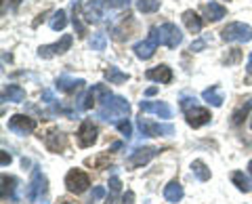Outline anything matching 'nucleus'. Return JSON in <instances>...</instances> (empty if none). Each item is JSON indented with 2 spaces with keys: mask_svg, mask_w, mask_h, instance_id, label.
<instances>
[{
  "mask_svg": "<svg viewBox=\"0 0 252 204\" xmlns=\"http://www.w3.org/2000/svg\"><path fill=\"white\" fill-rule=\"evenodd\" d=\"M147 80H154V82H160V84H168L172 80V69L168 66H156L152 69L145 72Z\"/></svg>",
  "mask_w": 252,
  "mask_h": 204,
  "instance_id": "obj_17",
  "label": "nucleus"
},
{
  "mask_svg": "<svg viewBox=\"0 0 252 204\" xmlns=\"http://www.w3.org/2000/svg\"><path fill=\"white\" fill-rule=\"evenodd\" d=\"M231 181H233V185L238 187L240 192H244V194H248V192L252 190L248 175H244L242 170H235V172H231Z\"/></svg>",
  "mask_w": 252,
  "mask_h": 204,
  "instance_id": "obj_25",
  "label": "nucleus"
},
{
  "mask_svg": "<svg viewBox=\"0 0 252 204\" xmlns=\"http://www.w3.org/2000/svg\"><path fill=\"white\" fill-rule=\"evenodd\" d=\"M250 127H252V120H250Z\"/></svg>",
  "mask_w": 252,
  "mask_h": 204,
  "instance_id": "obj_49",
  "label": "nucleus"
},
{
  "mask_svg": "<svg viewBox=\"0 0 252 204\" xmlns=\"http://www.w3.org/2000/svg\"><path fill=\"white\" fill-rule=\"evenodd\" d=\"M248 172H250V177H252V160L248 162Z\"/></svg>",
  "mask_w": 252,
  "mask_h": 204,
  "instance_id": "obj_46",
  "label": "nucleus"
},
{
  "mask_svg": "<svg viewBox=\"0 0 252 204\" xmlns=\"http://www.w3.org/2000/svg\"><path fill=\"white\" fill-rule=\"evenodd\" d=\"M11 2H13V6H17V4L21 2V0H11Z\"/></svg>",
  "mask_w": 252,
  "mask_h": 204,
  "instance_id": "obj_47",
  "label": "nucleus"
},
{
  "mask_svg": "<svg viewBox=\"0 0 252 204\" xmlns=\"http://www.w3.org/2000/svg\"><path fill=\"white\" fill-rule=\"evenodd\" d=\"M183 23H185V28L189 30V32H193V34H198L200 30H202V17L195 11H185L183 13Z\"/></svg>",
  "mask_w": 252,
  "mask_h": 204,
  "instance_id": "obj_22",
  "label": "nucleus"
},
{
  "mask_svg": "<svg viewBox=\"0 0 252 204\" xmlns=\"http://www.w3.org/2000/svg\"><path fill=\"white\" fill-rule=\"evenodd\" d=\"M61 204H72V202H61Z\"/></svg>",
  "mask_w": 252,
  "mask_h": 204,
  "instance_id": "obj_48",
  "label": "nucleus"
},
{
  "mask_svg": "<svg viewBox=\"0 0 252 204\" xmlns=\"http://www.w3.org/2000/svg\"><path fill=\"white\" fill-rule=\"evenodd\" d=\"M51 30H55V32H61L63 28L67 26V13L63 11V9H59V11H55L53 13V17H51Z\"/></svg>",
  "mask_w": 252,
  "mask_h": 204,
  "instance_id": "obj_26",
  "label": "nucleus"
},
{
  "mask_svg": "<svg viewBox=\"0 0 252 204\" xmlns=\"http://www.w3.org/2000/svg\"><path fill=\"white\" fill-rule=\"evenodd\" d=\"M103 196H105V190H103V187H94V190H93V200H101V198H103Z\"/></svg>",
  "mask_w": 252,
  "mask_h": 204,
  "instance_id": "obj_40",
  "label": "nucleus"
},
{
  "mask_svg": "<svg viewBox=\"0 0 252 204\" xmlns=\"http://www.w3.org/2000/svg\"><path fill=\"white\" fill-rule=\"evenodd\" d=\"M204 49H206V40H202V38L200 40H193L191 44H189V51H193V53H200Z\"/></svg>",
  "mask_w": 252,
  "mask_h": 204,
  "instance_id": "obj_37",
  "label": "nucleus"
},
{
  "mask_svg": "<svg viewBox=\"0 0 252 204\" xmlns=\"http://www.w3.org/2000/svg\"><path fill=\"white\" fill-rule=\"evenodd\" d=\"M130 114V103L120 95H109L107 99L101 101L99 107V118L105 122H118Z\"/></svg>",
  "mask_w": 252,
  "mask_h": 204,
  "instance_id": "obj_1",
  "label": "nucleus"
},
{
  "mask_svg": "<svg viewBox=\"0 0 252 204\" xmlns=\"http://www.w3.org/2000/svg\"><path fill=\"white\" fill-rule=\"evenodd\" d=\"M220 38H223L225 42H250L252 40V28L244 21H231L223 28Z\"/></svg>",
  "mask_w": 252,
  "mask_h": 204,
  "instance_id": "obj_4",
  "label": "nucleus"
},
{
  "mask_svg": "<svg viewBox=\"0 0 252 204\" xmlns=\"http://www.w3.org/2000/svg\"><path fill=\"white\" fill-rule=\"evenodd\" d=\"M103 0H91L89 4H84V17L89 23H99L105 17V9H103Z\"/></svg>",
  "mask_w": 252,
  "mask_h": 204,
  "instance_id": "obj_13",
  "label": "nucleus"
},
{
  "mask_svg": "<svg viewBox=\"0 0 252 204\" xmlns=\"http://www.w3.org/2000/svg\"><path fill=\"white\" fill-rule=\"evenodd\" d=\"M44 143H46V147H49V152L59 154V152L65 150V145H67V137L63 135L61 131H51L49 135L44 137Z\"/></svg>",
  "mask_w": 252,
  "mask_h": 204,
  "instance_id": "obj_15",
  "label": "nucleus"
},
{
  "mask_svg": "<svg viewBox=\"0 0 252 204\" xmlns=\"http://www.w3.org/2000/svg\"><path fill=\"white\" fill-rule=\"evenodd\" d=\"M49 181H46V177L42 175V170L40 169H34V172H32V179H30V183H28V190H26V198L28 202H36L40 196L46 194V185Z\"/></svg>",
  "mask_w": 252,
  "mask_h": 204,
  "instance_id": "obj_7",
  "label": "nucleus"
},
{
  "mask_svg": "<svg viewBox=\"0 0 252 204\" xmlns=\"http://www.w3.org/2000/svg\"><path fill=\"white\" fill-rule=\"evenodd\" d=\"M120 147H122V143H120V141H116V143L112 145V152H114V150H120Z\"/></svg>",
  "mask_w": 252,
  "mask_h": 204,
  "instance_id": "obj_45",
  "label": "nucleus"
},
{
  "mask_svg": "<svg viewBox=\"0 0 252 204\" xmlns=\"http://www.w3.org/2000/svg\"><path fill=\"white\" fill-rule=\"evenodd\" d=\"M191 170H193V175L198 177V181H208L210 179V169L202 160H193L191 162Z\"/></svg>",
  "mask_w": 252,
  "mask_h": 204,
  "instance_id": "obj_28",
  "label": "nucleus"
},
{
  "mask_svg": "<svg viewBox=\"0 0 252 204\" xmlns=\"http://www.w3.org/2000/svg\"><path fill=\"white\" fill-rule=\"evenodd\" d=\"M84 86V80L82 78H72V76H59L57 80H55V89L61 91V93H76L78 89H82Z\"/></svg>",
  "mask_w": 252,
  "mask_h": 204,
  "instance_id": "obj_14",
  "label": "nucleus"
},
{
  "mask_svg": "<svg viewBox=\"0 0 252 204\" xmlns=\"http://www.w3.org/2000/svg\"><path fill=\"white\" fill-rule=\"evenodd\" d=\"M120 190H122V183H120V179L114 175L112 179H109V192H112V194L107 196L105 204H116V198H118V194H120Z\"/></svg>",
  "mask_w": 252,
  "mask_h": 204,
  "instance_id": "obj_32",
  "label": "nucleus"
},
{
  "mask_svg": "<svg viewBox=\"0 0 252 204\" xmlns=\"http://www.w3.org/2000/svg\"><path fill=\"white\" fill-rule=\"evenodd\" d=\"M97 135H99L97 127L91 120H84L80 129H78V143H80V147H91L97 141Z\"/></svg>",
  "mask_w": 252,
  "mask_h": 204,
  "instance_id": "obj_12",
  "label": "nucleus"
},
{
  "mask_svg": "<svg viewBox=\"0 0 252 204\" xmlns=\"http://www.w3.org/2000/svg\"><path fill=\"white\" fill-rule=\"evenodd\" d=\"M149 36H152L158 44L168 46V49H177V46L183 42V32L170 21L162 23V26H154L152 30H149Z\"/></svg>",
  "mask_w": 252,
  "mask_h": 204,
  "instance_id": "obj_2",
  "label": "nucleus"
},
{
  "mask_svg": "<svg viewBox=\"0 0 252 204\" xmlns=\"http://www.w3.org/2000/svg\"><path fill=\"white\" fill-rule=\"evenodd\" d=\"M250 107H252V99H246V103H242V105L231 114V122L235 124V127L244 122V118H246L248 112H250Z\"/></svg>",
  "mask_w": 252,
  "mask_h": 204,
  "instance_id": "obj_27",
  "label": "nucleus"
},
{
  "mask_svg": "<svg viewBox=\"0 0 252 204\" xmlns=\"http://www.w3.org/2000/svg\"><path fill=\"white\" fill-rule=\"evenodd\" d=\"M137 127L143 137H170L175 135V127L170 122H152L147 118H139Z\"/></svg>",
  "mask_w": 252,
  "mask_h": 204,
  "instance_id": "obj_5",
  "label": "nucleus"
},
{
  "mask_svg": "<svg viewBox=\"0 0 252 204\" xmlns=\"http://www.w3.org/2000/svg\"><path fill=\"white\" fill-rule=\"evenodd\" d=\"M94 103H97V99H94V95H93V91L89 89V93L82 97V101H80V109H91Z\"/></svg>",
  "mask_w": 252,
  "mask_h": 204,
  "instance_id": "obj_35",
  "label": "nucleus"
},
{
  "mask_svg": "<svg viewBox=\"0 0 252 204\" xmlns=\"http://www.w3.org/2000/svg\"><path fill=\"white\" fill-rule=\"evenodd\" d=\"M181 107H183V112H185L187 124L189 127H193V129L204 127V124H208L210 118H212L208 109H204V107L198 105V99L195 97H183L181 99Z\"/></svg>",
  "mask_w": 252,
  "mask_h": 204,
  "instance_id": "obj_3",
  "label": "nucleus"
},
{
  "mask_svg": "<svg viewBox=\"0 0 252 204\" xmlns=\"http://www.w3.org/2000/svg\"><path fill=\"white\" fill-rule=\"evenodd\" d=\"M42 101H46V103H55V97L51 91H42Z\"/></svg>",
  "mask_w": 252,
  "mask_h": 204,
  "instance_id": "obj_41",
  "label": "nucleus"
},
{
  "mask_svg": "<svg viewBox=\"0 0 252 204\" xmlns=\"http://www.w3.org/2000/svg\"><path fill=\"white\" fill-rule=\"evenodd\" d=\"M160 154V150H158V147H137L135 152H132L130 156H128V167H145V164H149L152 162L156 156Z\"/></svg>",
  "mask_w": 252,
  "mask_h": 204,
  "instance_id": "obj_10",
  "label": "nucleus"
},
{
  "mask_svg": "<svg viewBox=\"0 0 252 204\" xmlns=\"http://www.w3.org/2000/svg\"><path fill=\"white\" fill-rule=\"evenodd\" d=\"M0 154H2V167H6V164H11V156H9V154H6L4 150L0 152Z\"/></svg>",
  "mask_w": 252,
  "mask_h": 204,
  "instance_id": "obj_42",
  "label": "nucleus"
},
{
  "mask_svg": "<svg viewBox=\"0 0 252 204\" xmlns=\"http://www.w3.org/2000/svg\"><path fill=\"white\" fill-rule=\"evenodd\" d=\"M89 44H91L93 51H105V46H107V36H105V32H94Z\"/></svg>",
  "mask_w": 252,
  "mask_h": 204,
  "instance_id": "obj_31",
  "label": "nucleus"
},
{
  "mask_svg": "<svg viewBox=\"0 0 252 204\" xmlns=\"http://www.w3.org/2000/svg\"><path fill=\"white\" fill-rule=\"evenodd\" d=\"M202 99L206 101L208 105H212V107H220V105H223V101H225L223 91H220L219 86H210V89H206L202 93Z\"/></svg>",
  "mask_w": 252,
  "mask_h": 204,
  "instance_id": "obj_21",
  "label": "nucleus"
},
{
  "mask_svg": "<svg viewBox=\"0 0 252 204\" xmlns=\"http://www.w3.org/2000/svg\"><path fill=\"white\" fill-rule=\"evenodd\" d=\"M156 93H158V86H149V89L145 91V95H147V97H152V95H156Z\"/></svg>",
  "mask_w": 252,
  "mask_h": 204,
  "instance_id": "obj_43",
  "label": "nucleus"
},
{
  "mask_svg": "<svg viewBox=\"0 0 252 204\" xmlns=\"http://www.w3.org/2000/svg\"><path fill=\"white\" fill-rule=\"evenodd\" d=\"M105 78L109 80V84H124L126 80H128V74L126 72H122L120 68H116V66H109L107 69H105Z\"/></svg>",
  "mask_w": 252,
  "mask_h": 204,
  "instance_id": "obj_24",
  "label": "nucleus"
},
{
  "mask_svg": "<svg viewBox=\"0 0 252 204\" xmlns=\"http://www.w3.org/2000/svg\"><path fill=\"white\" fill-rule=\"evenodd\" d=\"M80 6H82V4H80V0H72V9H74V17H72V21H74V28H76L78 36H84V34H86V30H84L82 21H80V15H78Z\"/></svg>",
  "mask_w": 252,
  "mask_h": 204,
  "instance_id": "obj_30",
  "label": "nucleus"
},
{
  "mask_svg": "<svg viewBox=\"0 0 252 204\" xmlns=\"http://www.w3.org/2000/svg\"><path fill=\"white\" fill-rule=\"evenodd\" d=\"M139 107H141V112L156 114V116H160V118H164V120L172 118V109H170V105L166 103V101H141Z\"/></svg>",
  "mask_w": 252,
  "mask_h": 204,
  "instance_id": "obj_11",
  "label": "nucleus"
},
{
  "mask_svg": "<svg viewBox=\"0 0 252 204\" xmlns=\"http://www.w3.org/2000/svg\"><path fill=\"white\" fill-rule=\"evenodd\" d=\"M107 6H112V9H126V6L130 4V0H103Z\"/></svg>",
  "mask_w": 252,
  "mask_h": 204,
  "instance_id": "obj_36",
  "label": "nucleus"
},
{
  "mask_svg": "<svg viewBox=\"0 0 252 204\" xmlns=\"http://www.w3.org/2000/svg\"><path fill=\"white\" fill-rule=\"evenodd\" d=\"M89 185H91V179L80 169H72L65 175V187H67V192L82 194V192H86V187H89Z\"/></svg>",
  "mask_w": 252,
  "mask_h": 204,
  "instance_id": "obj_8",
  "label": "nucleus"
},
{
  "mask_svg": "<svg viewBox=\"0 0 252 204\" xmlns=\"http://www.w3.org/2000/svg\"><path fill=\"white\" fill-rule=\"evenodd\" d=\"M23 99H26V91H23L19 84H9L2 91V101L4 103L6 101H9V103H21Z\"/></svg>",
  "mask_w": 252,
  "mask_h": 204,
  "instance_id": "obj_19",
  "label": "nucleus"
},
{
  "mask_svg": "<svg viewBox=\"0 0 252 204\" xmlns=\"http://www.w3.org/2000/svg\"><path fill=\"white\" fill-rule=\"evenodd\" d=\"M156 49H158V42L152 36H147L145 40H141V42H137L135 46H132V51H135V55L139 59H152Z\"/></svg>",
  "mask_w": 252,
  "mask_h": 204,
  "instance_id": "obj_16",
  "label": "nucleus"
},
{
  "mask_svg": "<svg viewBox=\"0 0 252 204\" xmlns=\"http://www.w3.org/2000/svg\"><path fill=\"white\" fill-rule=\"evenodd\" d=\"M246 72L252 74V53H250V57H248V64H246Z\"/></svg>",
  "mask_w": 252,
  "mask_h": 204,
  "instance_id": "obj_44",
  "label": "nucleus"
},
{
  "mask_svg": "<svg viewBox=\"0 0 252 204\" xmlns=\"http://www.w3.org/2000/svg\"><path fill=\"white\" fill-rule=\"evenodd\" d=\"M122 204H135V192L132 190H126L124 194H122V200H120Z\"/></svg>",
  "mask_w": 252,
  "mask_h": 204,
  "instance_id": "obj_38",
  "label": "nucleus"
},
{
  "mask_svg": "<svg viewBox=\"0 0 252 204\" xmlns=\"http://www.w3.org/2000/svg\"><path fill=\"white\" fill-rule=\"evenodd\" d=\"M183 185H181L177 179H172V181L164 187V198H166L168 202H172V204H177V202H181L183 200Z\"/></svg>",
  "mask_w": 252,
  "mask_h": 204,
  "instance_id": "obj_20",
  "label": "nucleus"
},
{
  "mask_svg": "<svg viewBox=\"0 0 252 204\" xmlns=\"http://www.w3.org/2000/svg\"><path fill=\"white\" fill-rule=\"evenodd\" d=\"M116 127H118V131H120L126 139H130V135H132V124L128 122V118L118 120V122H116Z\"/></svg>",
  "mask_w": 252,
  "mask_h": 204,
  "instance_id": "obj_34",
  "label": "nucleus"
},
{
  "mask_svg": "<svg viewBox=\"0 0 252 204\" xmlns=\"http://www.w3.org/2000/svg\"><path fill=\"white\" fill-rule=\"evenodd\" d=\"M0 183H2V187H0V194H2V200H17V179L15 177H9V175H2L0 177Z\"/></svg>",
  "mask_w": 252,
  "mask_h": 204,
  "instance_id": "obj_18",
  "label": "nucleus"
},
{
  "mask_svg": "<svg viewBox=\"0 0 252 204\" xmlns=\"http://www.w3.org/2000/svg\"><path fill=\"white\" fill-rule=\"evenodd\" d=\"M9 131L15 135H30L32 131H36V120L26 114H13L9 118Z\"/></svg>",
  "mask_w": 252,
  "mask_h": 204,
  "instance_id": "obj_9",
  "label": "nucleus"
},
{
  "mask_svg": "<svg viewBox=\"0 0 252 204\" xmlns=\"http://www.w3.org/2000/svg\"><path fill=\"white\" fill-rule=\"evenodd\" d=\"M204 11H206V19H208V21H219V19H223V17H225V13H227L225 6H223V4H219V2H215V0L206 2Z\"/></svg>",
  "mask_w": 252,
  "mask_h": 204,
  "instance_id": "obj_23",
  "label": "nucleus"
},
{
  "mask_svg": "<svg viewBox=\"0 0 252 204\" xmlns=\"http://www.w3.org/2000/svg\"><path fill=\"white\" fill-rule=\"evenodd\" d=\"M238 59H240V49H231V55H229V57H225L227 64H235Z\"/></svg>",
  "mask_w": 252,
  "mask_h": 204,
  "instance_id": "obj_39",
  "label": "nucleus"
},
{
  "mask_svg": "<svg viewBox=\"0 0 252 204\" xmlns=\"http://www.w3.org/2000/svg\"><path fill=\"white\" fill-rule=\"evenodd\" d=\"M93 95H94V99L97 101H103V99H107L112 93H109V86L107 84H93Z\"/></svg>",
  "mask_w": 252,
  "mask_h": 204,
  "instance_id": "obj_33",
  "label": "nucleus"
},
{
  "mask_svg": "<svg viewBox=\"0 0 252 204\" xmlns=\"http://www.w3.org/2000/svg\"><path fill=\"white\" fill-rule=\"evenodd\" d=\"M162 6V0H137L139 13H156Z\"/></svg>",
  "mask_w": 252,
  "mask_h": 204,
  "instance_id": "obj_29",
  "label": "nucleus"
},
{
  "mask_svg": "<svg viewBox=\"0 0 252 204\" xmlns=\"http://www.w3.org/2000/svg\"><path fill=\"white\" fill-rule=\"evenodd\" d=\"M72 44H74V36L72 34H63L61 40L40 46V49H38V57L40 59H51V57H55V55H63V53H67L69 49H72Z\"/></svg>",
  "mask_w": 252,
  "mask_h": 204,
  "instance_id": "obj_6",
  "label": "nucleus"
}]
</instances>
